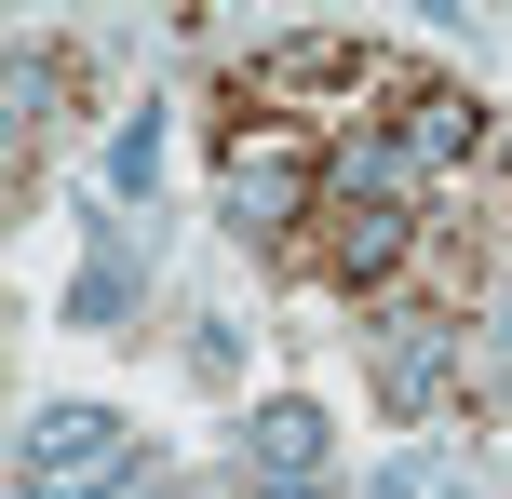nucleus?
I'll return each mask as SVG.
<instances>
[{"label": "nucleus", "instance_id": "nucleus-1", "mask_svg": "<svg viewBox=\"0 0 512 499\" xmlns=\"http://www.w3.org/2000/svg\"><path fill=\"white\" fill-rule=\"evenodd\" d=\"M324 189H337V162L310 149L297 122L230 135V216H243V230H297V216H324Z\"/></svg>", "mask_w": 512, "mask_h": 499}, {"label": "nucleus", "instance_id": "nucleus-2", "mask_svg": "<svg viewBox=\"0 0 512 499\" xmlns=\"http://www.w3.org/2000/svg\"><path fill=\"white\" fill-rule=\"evenodd\" d=\"M310 257H324L337 284H391V270L418 257V216H405V189H378V176H337V189H324V216H310Z\"/></svg>", "mask_w": 512, "mask_h": 499}, {"label": "nucleus", "instance_id": "nucleus-3", "mask_svg": "<svg viewBox=\"0 0 512 499\" xmlns=\"http://www.w3.org/2000/svg\"><path fill=\"white\" fill-rule=\"evenodd\" d=\"M122 419H108V405H41V419L14 432V473H27V499H81V486H108L122 473Z\"/></svg>", "mask_w": 512, "mask_h": 499}, {"label": "nucleus", "instance_id": "nucleus-4", "mask_svg": "<svg viewBox=\"0 0 512 499\" xmlns=\"http://www.w3.org/2000/svg\"><path fill=\"white\" fill-rule=\"evenodd\" d=\"M243 473L270 486V499H337V432H324V405H256V419H243Z\"/></svg>", "mask_w": 512, "mask_h": 499}, {"label": "nucleus", "instance_id": "nucleus-5", "mask_svg": "<svg viewBox=\"0 0 512 499\" xmlns=\"http://www.w3.org/2000/svg\"><path fill=\"white\" fill-rule=\"evenodd\" d=\"M445 378H459V338H445V311H391V324H378V392L418 419Z\"/></svg>", "mask_w": 512, "mask_h": 499}, {"label": "nucleus", "instance_id": "nucleus-6", "mask_svg": "<svg viewBox=\"0 0 512 499\" xmlns=\"http://www.w3.org/2000/svg\"><path fill=\"white\" fill-rule=\"evenodd\" d=\"M324 81H378V54L364 41H283V54H256V95H324Z\"/></svg>", "mask_w": 512, "mask_h": 499}, {"label": "nucleus", "instance_id": "nucleus-7", "mask_svg": "<svg viewBox=\"0 0 512 499\" xmlns=\"http://www.w3.org/2000/svg\"><path fill=\"white\" fill-rule=\"evenodd\" d=\"M364 499H486V486H472V459H459V446H405Z\"/></svg>", "mask_w": 512, "mask_h": 499}, {"label": "nucleus", "instance_id": "nucleus-8", "mask_svg": "<svg viewBox=\"0 0 512 499\" xmlns=\"http://www.w3.org/2000/svg\"><path fill=\"white\" fill-rule=\"evenodd\" d=\"M162 176V135L149 122H122V135H108V189H122V203H135V189H149Z\"/></svg>", "mask_w": 512, "mask_h": 499}]
</instances>
